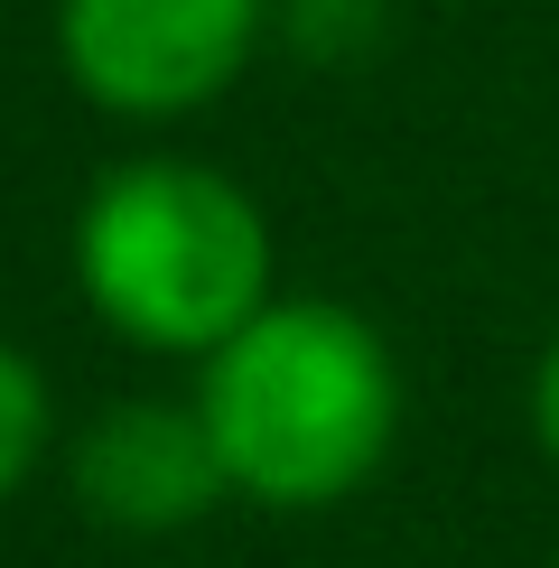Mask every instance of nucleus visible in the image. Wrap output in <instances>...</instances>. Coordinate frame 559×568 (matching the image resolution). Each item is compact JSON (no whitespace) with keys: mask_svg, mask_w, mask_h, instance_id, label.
<instances>
[{"mask_svg":"<svg viewBox=\"0 0 559 568\" xmlns=\"http://www.w3.org/2000/svg\"><path fill=\"white\" fill-rule=\"evenodd\" d=\"M522 410H531V447L559 466V326H550V345L531 354V392H522Z\"/></svg>","mask_w":559,"mask_h":568,"instance_id":"0eeeda50","label":"nucleus"},{"mask_svg":"<svg viewBox=\"0 0 559 568\" xmlns=\"http://www.w3.org/2000/svg\"><path fill=\"white\" fill-rule=\"evenodd\" d=\"M65 494L93 531L112 540H177L196 531L215 504H233L215 429H205L196 392H122L65 438Z\"/></svg>","mask_w":559,"mask_h":568,"instance_id":"20e7f679","label":"nucleus"},{"mask_svg":"<svg viewBox=\"0 0 559 568\" xmlns=\"http://www.w3.org/2000/svg\"><path fill=\"white\" fill-rule=\"evenodd\" d=\"M196 410L215 429L224 485L262 513H336L392 466L402 364L392 336L345 298L280 290L262 317L196 364Z\"/></svg>","mask_w":559,"mask_h":568,"instance_id":"f257e3e1","label":"nucleus"},{"mask_svg":"<svg viewBox=\"0 0 559 568\" xmlns=\"http://www.w3.org/2000/svg\"><path fill=\"white\" fill-rule=\"evenodd\" d=\"M271 0H57V65L112 122H196L243 84Z\"/></svg>","mask_w":559,"mask_h":568,"instance_id":"7ed1b4c3","label":"nucleus"},{"mask_svg":"<svg viewBox=\"0 0 559 568\" xmlns=\"http://www.w3.org/2000/svg\"><path fill=\"white\" fill-rule=\"evenodd\" d=\"M65 262L103 336L159 364H205L243 317L280 298V243L262 196L186 150H140L93 178Z\"/></svg>","mask_w":559,"mask_h":568,"instance_id":"f03ea898","label":"nucleus"},{"mask_svg":"<svg viewBox=\"0 0 559 568\" xmlns=\"http://www.w3.org/2000/svg\"><path fill=\"white\" fill-rule=\"evenodd\" d=\"M289 38L308 47V57L345 65V57H364V47L383 38V0H289Z\"/></svg>","mask_w":559,"mask_h":568,"instance_id":"423d86ee","label":"nucleus"},{"mask_svg":"<svg viewBox=\"0 0 559 568\" xmlns=\"http://www.w3.org/2000/svg\"><path fill=\"white\" fill-rule=\"evenodd\" d=\"M65 447V410H57V383L47 364L19 336H0V504H19Z\"/></svg>","mask_w":559,"mask_h":568,"instance_id":"39448f33","label":"nucleus"}]
</instances>
